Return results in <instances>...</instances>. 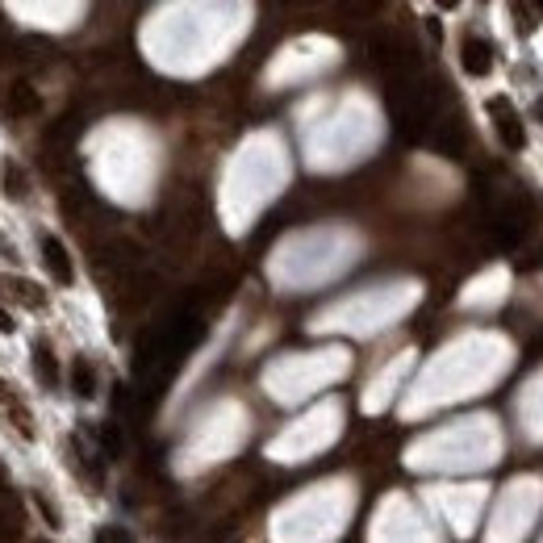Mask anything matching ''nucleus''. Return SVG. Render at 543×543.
<instances>
[{
  "label": "nucleus",
  "mask_w": 543,
  "mask_h": 543,
  "mask_svg": "<svg viewBox=\"0 0 543 543\" xmlns=\"http://www.w3.org/2000/svg\"><path fill=\"white\" fill-rule=\"evenodd\" d=\"M489 117H493V130L506 143V151H523L527 147V130L518 122V109L510 105V97H493L489 101Z\"/></svg>",
  "instance_id": "obj_1"
},
{
  "label": "nucleus",
  "mask_w": 543,
  "mask_h": 543,
  "mask_svg": "<svg viewBox=\"0 0 543 543\" xmlns=\"http://www.w3.org/2000/svg\"><path fill=\"white\" fill-rule=\"evenodd\" d=\"M460 63H464L468 76H489L493 63H498V51H493V42H485V38H464Z\"/></svg>",
  "instance_id": "obj_2"
},
{
  "label": "nucleus",
  "mask_w": 543,
  "mask_h": 543,
  "mask_svg": "<svg viewBox=\"0 0 543 543\" xmlns=\"http://www.w3.org/2000/svg\"><path fill=\"white\" fill-rule=\"evenodd\" d=\"M42 264H46V272L59 280V285H72V280H76L72 255H67V247L55 239V234H46V239H42Z\"/></svg>",
  "instance_id": "obj_3"
},
{
  "label": "nucleus",
  "mask_w": 543,
  "mask_h": 543,
  "mask_svg": "<svg viewBox=\"0 0 543 543\" xmlns=\"http://www.w3.org/2000/svg\"><path fill=\"white\" fill-rule=\"evenodd\" d=\"M38 109H42L38 88L30 80H13V88H9V113L13 117H34Z\"/></svg>",
  "instance_id": "obj_4"
},
{
  "label": "nucleus",
  "mask_w": 543,
  "mask_h": 543,
  "mask_svg": "<svg viewBox=\"0 0 543 543\" xmlns=\"http://www.w3.org/2000/svg\"><path fill=\"white\" fill-rule=\"evenodd\" d=\"M34 372H38V381L46 385V389H55L59 385V364H55V356H51V347H34Z\"/></svg>",
  "instance_id": "obj_5"
},
{
  "label": "nucleus",
  "mask_w": 543,
  "mask_h": 543,
  "mask_svg": "<svg viewBox=\"0 0 543 543\" xmlns=\"http://www.w3.org/2000/svg\"><path fill=\"white\" fill-rule=\"evenodd\" d=\"M72 393H76V397H92V393H97V372H92L88 360H76V364H72Z\"/></svg>",
  "instance_id": "obj_6"
},
{
  "label": "nucleus",
  "mask_w": 543,
  "mask_h": 543,
  "mask_svg": "<svg viewBox=\"0 0 543 543\" xmlns=\"http://www.w3.org/2000/svg\"><path fill=\"white\" fill-rule=\"evenodd\" d=\"M510 13H514L518 34H531V30H535V21H531V5H527V0H510Z\"/></svg>",
  "instance_id": "obj_7"
},
{
  "label": "nucleus",
  "mask_w": 543,
  "mask_h": 543,
  "mask_svg": "<svg viewBox=\"0 0 543 543\" xmlns=\"http://www.w3.org/2000/svg\"><path fill=\"white\" fill-rule=\"evenodd\" d=\"M381 9V0H343V17H368Z\"/></svg>",
  "instance_id": "obj_8"
},
{
  "label": "nucleus",
  "mask_w": 543,
  "mask_h": 543,
  "mask_svg": "<svg viewBox=\"0 0 543 543\" xmlns=\"http://www.w3.org/2000/svg\"><path fill=\"white\" fill-rule=\"evenodd\" d=\"M5 193H9V197H17V201L26 197V180H21V172L13 168V163H5Z\"/></svg>",
  "instance_id": "obj_9"
},
{
  "label": "nucleus",
  "mask_w": 543,
  "mask_h": 543,
  "mask_svg": "<svg viewBox=\"0 0 543 543\" xmlns=\"http://www.w3.org/2000/svg\"><path fill=\"white\" fill-rule=\"evenodd\" d=\"M13 293L26 301V305H34V310L42 305V293H38V285H30V280H13Z\"/></svg>",
  "instance_id": "obj_10"
},
{
  "label": "nucleus",
  "mask_w": 543,
  "mask_h": 543,
  "mask_svg": "<svg viewBox=\"0 0 543 543\" xmlns=\"http://www.w3.org/2000/svg\"><path fill=\"white\" fill-rule=\"evenodd\" d=\"M9 535H17V510L0 506V539H9Z\"/></svg>",
  "instance_id": "obj_11"
},
{
  "label": "nucleus",
  "mask_w": 543,
  "mask_h": 543,
  "mask_svg": "<svg viewBox=\"0 0 543 543\" xmlns=\"http://www.w3.org/2000/svg\"><path fill=\"white\" fill-rule=\"evenodd\" d=\"M17 330V322H13V314L5 310V305H0V335H13Z\"/></svg>",
  "instance_id": "obj_12"
},
{
  "label": "nucleus",
  "mask_w": 543,
  "mask_h": 543,
  "mask_svg": "<svg viewBox=\"0 0 543 543\" xmlns=\"http://www.w3.org/2000/svg\"><path fill=\"white\" fill-rule=\"evenodd\" d=\"M435 5H439V9H456V5H460V0H435Z\"/></svg>",
  "instance_id": "obj_13"
},
{
  "label": "nucleus",
  "mask_w": 543,
  "mask_h": 543,
  "mask_svg": "<svg viewBox=\"0 0 543 543\" xmlns=\"http://www.w3.org/2000/svg\"><path fill=\"white\" fill-rule=\"evenodd\" d=\"M535 113H539V122H543V97H539V105H535Z\"/></svg>",
  "instance_id": "obj_14"
},
{
  "label": "nucleus",
  "mask_w": 543,
  "mask_h": 543,
  "mask_svg": "<svg viewBox=\"0 0 543 543\" xmlns=\"http://www.w3.org/2000/svg\"><path fill=\"white\" fill-rule=\"evenodd\" d=\"M535 5H539V13H543V0H535Z\"/></svg>",
  "instance_id": "obj_15"
}]
</instances>
